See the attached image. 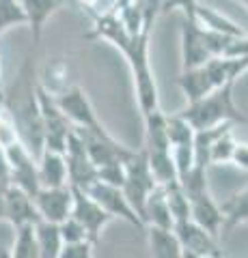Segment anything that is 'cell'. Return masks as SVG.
<instances>
[{"label":"cell","instance_id":"3","mask_svg":"<svg viewBox=\"0 0 248 258\" xmlns=\"http://www.w3.org/2000/svg\"><path fill=\"white\" fill-rule=\"evenodd\" d=\"M123 56L132 69L136 97H138V108L142 112V116L160 110L158 84H156V76L151 71V62H149V32H142V35L134 37L132 43L127 45V50L123 52Z\"/></svg>","mask_w":248,"mask_h":258},{"label":"cell","instance_id":"1","mask_svg":"<svg viewBox=\"0 0 248 258\" xmlns=\"http://www.w3.org/2000/svg\"><path fill=\"white\" fill-rule=\"evenodd\" d=\"M233 86L235 84H227L220 86L218 91L210 93L203 99H199L194 103H188L179 114L192 125L194 132H203V129H212L218 127L222 123H248V118L239 112L233 99Z\"/></svg>","mask_w":248,"mask_h":258},{"label":"cell","instance_id":"2","mask_svg":"<svg viewBox=\"0 0 248 258\" xmlns=\"http://www.w3.org/2000/svg\"><path fill=\"white\" fill-rule=\"evenodd\" d=\"M181 67L183 71L196 69L201 64L210 62L212 58L225 56L229 43L237 37H227L220 32H214L210 28L201 26L196 20H186L181 22Z\"/></svg>","mask_w":248,"mask_h":258},{"label":"cell","instance_id":"6","mask_svg":"<svg viewBox=\"0 0 248 258\" xmlns=\"http://www.w3.org/2000/svg\"><path fill=\"white\" fill-rule=\"evenodd\" d=\"M7 151V159H9V172H11V183L35 198V194L41 189L39 185V172H37V157L30 153L24 144L15 138L11 142L3 144Z\"/></svg>","mask_w":248,"mask_h":258},{"label":"cell","instance_id":"40","mask_svg":"<svg viewBox=\"0 0 248 258\" xmlns=\"http://www.w3.org/2000/svg\"><path fill=\"white\" fill-rule=\"evenodd\" d=\"M63 3H67V0H61V5H63Z\"/></svg>","mask_w":248,"mask_h":258},{"label":"cell","instance_id":"31","mask_svg":"<svg viewBox=\"0 0 248 258\" xmlns=\"http://www.w3.org/2000/svg\"><path fill=\"white\" fill-rule=\"evenodd\" d=\"M95 243L91 241H80V243H65L59 258H93Z\"/></svg>","mask_w":248,"mask_h":258},{"label":"cell","instance_id":"22","mask_svg":"<svg viewBox=\"0 0 248 258\" xmlns=\"http://www.w3.org/2000/svg\"><path fill=\"white\" fill-rule=\"evenodd\" d=\"M35 235H37V243H39L41 258H59L61 249H63V239H61L59 224L39 222V224H35Z\"/></svg>","mask_w":248,"mask_h":258},{"label":"cell","instance_id":"20","mask_svg":"<svg viewBox=\"0 0 248 258\" xmlns=\"http://www.w3.org/2000/svg\"><path fill=\"white\" fill-rule=\"evenodd\" d=\"M222 211V230H231L239 224L248 222V187L233 194L229 200L220 205Z\"/></svg>","mask_w":248,"mask_h":258},{"label":"cell","instance_id":"5","mask_svg":"<svg viewBox=\"0 0 248 258\" xmlns=\"http://www.w3.org/2000/svg\"><path fill=\"white\" fill-rule=\"evenodd\" d=\"M54 99H57L59 110L65 114V118L74 127L89 129V132H95V134H104V132H106V127L100 123L97 114H95L89 97H86V93L78 84H71L67 91H63L61 95L54 97Z\"/></svg>","mask_w":248,"mask_h":258},{"label":"cell","instance_id":"29","mask_svg":"<svg viewBox=\"0 0 248 258\" xmlns=\"http://www.w3.org/2000/svg\"><path fill=\"white\" fill-rule=\"evenodd\" d=\"M59 230H61V239H63V245L65 243H80V241H89V235L86 230L80 226L74 217H67L63 224H59Z\"/></svg>","mask_w":248,"mask_h":258},{"label":"cell","instance_id":"14","mask_svg":"<svg viewBox=\"0 0 248 258\" xmlns=\"http://www.w3.org/2000/svg\"><path fill=\"white\" fill-rule=\"evenodd\" d=\"M37 172H39V185L41 187H67V164L65 155L52 151H43L37 159Z\"/></svg>","mask_w":248,"mask_h":258},{"label":"cell","instance_id":"38","mask_svg":"<svg viewBox=\"0 0 248 258\" xmlns=\"http://www.w3.org/2000/svg\"><path fill=\"white\" fill-rule=\"evenodd\" d=\"M183 258H199V256H192V254H186V252H183Z\"/></svg>","mask_w":248,"mask_h":258},{"label":"cell","instance_id":"16","mask_svg":"<svg viewBox=\"0 0 248 258\" xmlns=\"http://www.w3.org/2000/svg\"><path fill=\"white\" fill-rule=\"evenodd\" d=\"M142 224L154 226V228H162V230H173L175 228V220L171 215L169 203H166V194L162 187H156L149 194L145 209H142Z\"/></svg>","mask_w":248,"mask_h":258},{"label":"cell","instance_id":"18","mask_svg":"<svg viewBox=\"0 0 248 258\" xmlns=\"http://www.w3.org/2000/svg\"><path fill=\"white\" fill-rule=\"evenodd\" d=\"M147 243L151 258H183V247L173 230H162L147 226Z\"/></svg>","mask_w":248,"mask_h":258},{"label":"cell","instance_id":"19","mask_svg":"<svg viewBox=\"0 0 248 258\" xmlns=\"http://www.w3.org/2000/svg\"><path fill=\"white\" fill-rule=\"evenodd\" d=\"M194 20L201 24V26L210 28L214 32H220V35H227V37H246V30L239 26V24H235L233 20H229L227 15H222L220 11L212 9V7H205L203 3L199 5Z\"/></svg>","mask_w":248,"mask_h":258},{"label":"cell","instance_id":"28","mask_svg":"<svg viewBox=\"0 0 248 258\" xmlns=\"http://www.w3.org/2000/svg\"><path fill=\"white\" fill-rule=\"evenodd\" d=\"M97 181L108 183L113 187H123L125 183V161H115V164H108L97 170Z\"/></svg>","mask_w":248,"mask_h":258},{"label":"cell","instance_id":"26","mask_svg":"<svg viewBox=\"0 0 248 258\" xmlns=\"http://www.w3.org/2000/svg\"><path fill=\"white\" fill-rule=\"evenodd\" d=\"M162 189L166 194V203H169L175 224L188 222L190 220V203H188V196L181 189V185L175 183V185H169V187H162Z\"/></svg>","mask_w":248,"mask_h":258},{"label":"cell","instance_id":"21","mask_svg":"<svg viewBox=\"0 0 248 258\" xmlns=\"http://www.w3.org/2000/svg\"><path fill=\"white\" fill-rule=\"evenodd\" d=\"M145 118V147L142 149H171L166 138V114L162 110H156Z\"/></svg>","mask_w":248,"mask_h":258},{"label":"cell","instance_id":"36","mask_svg":"<svg viewBox=\"0 0 248 258\" xmlns=\"http://www.w3.org/2000/svg\"><path fill=\"white\" fill-rule=\"evenodd\" d=\"M5 114H7V110H5V95H0V125H3V120H5Z\"/></svg>","mask_w":248,"mask_h":258},{"label":"cell","instance_id":"7","mask_svg":"<svg viewBox=\"0 0 248 258\" xmlns=\"http://www.w3.org/2000/svg\"><path fill=\"white\" fill-rule=\"evenodd\" d=\"M63 155H65V164H67L69 187L86 191L95 181H97V168L93 166L89 153H86L84 142L78 136L76 129H71V134L67 138V147H65V153H63Z\"/></svg>","mask_w":248,"mask_h":258},{"label":"cell","instance_id":"23","mask_svg":"<svg viewBox=\"0 0 248 258\" xmlns=\"http://www.w3.org/2000/svg\"><path fill=\"white\" fill-rule=\"evenodd\" d=\"M194 134L196 132L192 129V125L179 114V112L166 114V138H169L171 149L194 144Z\"/></svg>","mask_w":248,"mask_h":258},{"label":"cell","instance_id":"9","mask_svg":"<svg viewBox=\"0 0 248 258\" xmlns=\"http://www.w3.org/2000/svg\"><path fill=\"white\" fill-rule=\"evenodd\" d=\"M71 194H74L71 217H74V220L86 230V235H89L91 243H97L102 230L106 228L110 222H113V217H110L106 211H104V209H102L97 203H95V200H93L86 191L71 187Z\"/></svg>","mask_w":248,"mask_h":258},{"label":"cell","instance_id":"12","mask_svg":"<svg viewBox=\"0 0 248 258\" xmlns=\"http://www.w3.org/2000/svg\"><path fill=\"white\" fill-rule=\"evenodd\" d=\"M5 222H9L13 228L35 226L41 222L33 196H28L26 191L15 187V185H7L5 191Z\"/></svg>","mask_w":248,"mask_h":258},{"label":"cell","instance_id":"13","mask_svg":"<svg viewBox=\"0 0 248 258\" xmlns=\"http://www.w3.org/2000/svg\"><path fill=\"white\" fill-rule=\"evenodd\" d=\"M86 37H95V39H104V41L113 43L119 52H125L127 45L132 43V35L125 30L121 20L117 18V13L106 11V13H97L93 18V30Z\"/></svg>","mask_w":248,"mask_h":258},{"label":"cell","instance_id":"30","mask_svg":"<svg viewBox=\"0 0 248 258\" xmlns=\"http://www.w3.org/2000/svg\"><path fill=\"white\" fill-rule=\"evenodd\" d=\"M199 5H201V0H162V9H160V13H169V11L179 9L186 20H194Z\"/></svg>","mask_w":248,"mask_h":258},{"label":"cell","instance_id":"34","mask_svg":"<svg viewBox=\"0 0 248 258\" xmlns=\"http://www.w3.org/2000/svg\"><path fill=\"white\" fill-rule=\"evenodd\" d=\"M71 3L80 5V9L86 11L91 18H95L97 13H102V0H71Z\"/></svg>","mask_w":248,"mask_h":258},{"label":"cell","instance_id":"4","mask_svg":"<svg viewBox=\"0 0 248 258\" xmlns=\"http://www.w3.org/2000/svg\"><path fill=\"white\" fill-rule=\"evenodd\" d=\"M158 187L154 181V174L149 170L147 164V153L138 149L132 153V157L125 161V183L121 191L125 194L127 203L136 211V215L142 220V209L149 198V194Z\"/></svg>","mask_w":248,"mask_h":258},{"label":"cell","instance_id":"27","mask_svg":"<svg viewBox=\"0 0 248 258\" xmlns=\"http://www.w3.org/2000/svg\"><path fill=\"white\" fill-rule=\"evenodd\" d=\"M20 24H26V13L20 0H0V35Z\"/></svg>","mask_w":248,"mask_h":258},{"label":"cell","instance_id":"32","mask_svg":"<svg viewBox=\"0 0 248 258\" xmlns=\"http://www.w3.org/2000/svg\"><path fill=\"white\" fill-rule=\"evenodd\" d=\"M231 166L239 168V170H248V144H244V142L235 144L233 157H231Z\"/></svg>","mask_w":248,"mask_h":258},{"label":"cell","instance_id":"17","mask_svg":"<svg viewBox=\"0 0 248 258\" xmlns=\"http://www.w3.org/2000/svg\"><path fill=\"white\" fill-rule=\"evenodd\" d=\"M22 9L26 13V24L33 32V43L41 41V32L47 18L61 7V0H20Z\"/></svg>","mask_w":248,"mask_h":258},{"label":"cell","instance_id":"25","mask_svg":"<svg viewBox=\"0 0 248 258\" xmlns=\"http://www.w3.org/2000/svg\"><path fill=\"white\" fill-rule=\"evenodd\" d=\"M235 136H233V127L222 132L216 142L212 144V151H210V166H222V164H231V157H233V151H235Z\"/></svg>","mask_w":248,"mask_h":258},{"label":"cell","instance_id":"11","mask_svg":"<svg viewBox=\"0 0 248 258\" xmlns=\"http://www.w3.org/2000/svg\"><path fill=\"white\" fill-rule=\"evenodd\" d=\"M35 207L41 222L63 224L71 215V205H74V194L71 187H41L35 194Z\"/></svg>","mask_w":248,"mask_h":258},{"label":"cell","instance_id":"39","mask_svg":"<svg viewBox=\"0 0 248 258\" xmlns=\"http://www.w3.org/2000/svg\"><path fill=\"white\" fill-rule=\"evenodd\" d=\"M237 3H242V5L246 7V9H248V0H237Z\"/></svg>","mask_w":248,"mask_h":258},{"label":"cell","instance_id":"15","mask_svg":"<svg viewBox=\"0 0 248 258\" xmlns=\"http://www.w3.org/2000/svg\"><path fill=\"white\" fill-rule=\"evenodd\" d=\"M142 151L147 153V164L158 187H169V185L179 183L177 166H175L171 149H142Z\"/></svg>","mask_w":248,"mask_h":258},{"label":"cell","instance_id":"37","mask_svg":"<svg viewBox=\"0 0 248 258\" xmlns=\"http://www.w3.org/2000/svg\"><path fill=\"white\" fill-rule=\"evenodd\" d=\"M0 258H11V247L0 245Z\"/></svg>","mask_w":248,"mask_h":258},{"label":"cell","instance_id":"8","mask_svg":"<svg viewBox=\"0 0 248 258\" xmlns=\"http://www.w3.org/2000/svg\"><path fill=\"white\" fill-rule=\"evenodd\" d=\"M86 194L97 203L104 211H106L113 220H123L127 224L136 226V228H145V224H142V220L138 215H136V211L130 207V203H127L125 194L119 189V187H113V185L108 183H102V181H95L89 189H86Z\"/></svg>","mask_w":248,"mask_h":258},{"label":"cell","instance_id":"10","mask_svg":"<svg viewBox=\"0 0 248 258\" xmlns=\"http://www.w3.org/2000/svg\"><path fill=\"white\" fill-rule=\"evenodd\" d=\"M175 237L179 239V243L186 254L199 256V258H222V247L218 243V237L210 235L205 228L192 220L175 224Z\"/></svg>","mask_w":248,"mask_h":258},{"label":"cell","instance_id":"24","mask_svg":"<svg viewBox=\"0 0 248 258\" xmlns=\"http://www.w3.org/2000/svg\"><path fill=\"white\" fill-rule=\"evenodd\" d=\"M13 245H11V258H41L35 235V226H20L13 228Z\"/></svg>","mask_w":248,"mask_h":258},{"label":"cell","instance_id":"35","mask_svg":"<svg viewBox=\"0 0 248 258\" xmlns=\"http://www.w3.org/2000/svg\"><path fill=\"white\" fill-rule=\"evenodd\" d=\"M5 191H7V185H0V222L5 220Z\"/></svg>","mask_w":248,"mask_h":258},{"label":"cell","instance_id":"33","mask_svg":"<svg viewBox=\"0 0 248 258\" xmlns=\"http://www.w3.org/2000/svg\"><path fill=\"white\" fill-rule=\"evenodd\" d=\"M11 183V172H9V159H7V151L0 144V185Z\"/></svg>","mask_w":248,"mask_h":258}]
</instances>
